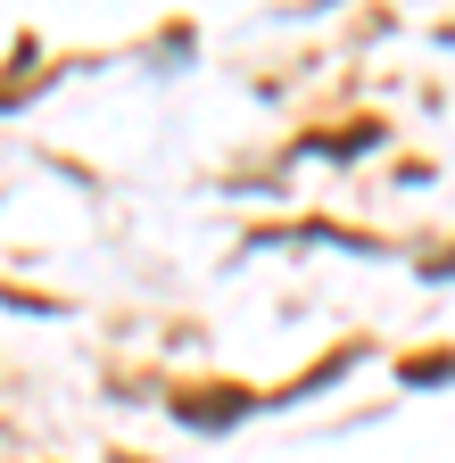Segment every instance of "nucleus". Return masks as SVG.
Listing matches in <instances>:
<instances>
[{
	"mask_svg": "<svg viewBox=\"0 0 455 463\" xmlns=\"http://www.w3.org/2000/svg\"><path fill=\"white\" fill-rule=\"evenodd\" d=\"M183 414H191V422H232V414H249V389H215V397H183Z\"/></svg>",
	"mask_w": 455,
	"mask_h": 463,
	"instance_id": "f257e3e1",
	"label": "nucleus"
},
{
	"mask_svg": "<svg viewBox=\"0 0 455 463\" xmlns=\"http://www.w3.org/2000/svg\"><path fill=\"white\" fill-rule=\"evenodd\" d=\"M431 273H455V249H447V257H431Z\"/></svg>",
	"mask_w": 455,
	"mask_h": 463,
	"instance_id": "7ed1b4c3",
	"label": "nucleus"
},
{
	"mask_svg": "<svg viewBox=\"0 0 455 463\" xmlns=\"http://www.w3.org/2000/svg\"><path fill=\"white\" fill-rule=\"evenodd\" d=\"M447 373H455V356H414L406 364V381H447Z\"/></svg>",
	"mask_w": 455,
	"mask_h": 463,
	"instance_id": "f03ea898",
	"label": "nucleus"
}]
</instances>
